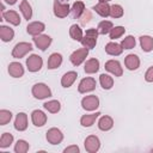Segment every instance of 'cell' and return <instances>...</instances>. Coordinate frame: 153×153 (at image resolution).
I'll return each instance as SVG.
<instances>
[{
  "label": "cell",
  "mask_w": 153,
  "mask_h": 153,
  "mask_svg": "<svg viewBox=\"0 0 153 153\" xmlns=\"http://www.w3.org/2000/svg\"><path fill=\"white\" fill-rule=\"evenodd\" d=\"M97 37H98V30L97 29L86 30V32L81 39L82 47L87 48V49H93L96 47V43H97Z\"/></svg>",
  "instance_id": "obj_1"
},
{
  "label": "cell",
  "mask_w": 153,
  "mask_h": 153,
  "mask_svg": "<svg viewBox=\"0 0 153 153\" xmlns=\"http://www.w3.org/2000/svg\"><path fill=\"white\" fill-rule=\"evenodd\" d=\"M32 96L36 98V99H44V98H48L51 96V90L43 82H38V84H35L32 86Z\"/></svg>",
  "instance_id": "obj_2"
},
{
  "label": "cell",
  "mask_w": 153,
  "mask_h": 153,
  "mask_svg": "<svg viewBox=\"0 0 153 153\" xmlns=\"http://www.w3.org/2000/svg\"><path fill=\"white\" fill-rule=\"evenodd\" d=\"M32 50V45L31 43L27 42H19L14 45L13 50H12V56L14 59H22L23 56H25L29 51Z\"/></svg>",
  "instance_id": "obj_3"
},
{
  "label": "cell",
  "mask_w": 153,
  "mask_h": 153,
  "mask_svg": "<svg viewBox=\"0 0 153 153\" xmlns=\"http://www.w3.org/2000/svg\"><path fill=\"white\" fill-rule=\"evenodd\" d=\"M87 55H88V49L87 48H80V49H76L75 51H73L71 54L69 60L74 66H80L86 60Z\"/></svg>",
  "instance_id": "obj_4"
},
{
  "label": "cell",
  "mask_w": 153,
  "mask_h": 153,
  "mask_svg": "<svg viewBox=\"0 0 153 153\" xmlns=\"http://www.w3.org/2000/svg\"><path fill=\"white\" fill-rule=\"evenodd\" d=\"M71 13V7L68 2H61L60 0L54 1V14L57 18H65Z\"/></svg>",
  "instance_id": "obj_5"
},
{
  "label": "cell",
  "mask_w": 153,
  "mask_h": 153,
  "mask_svg": "<svg viewBox=\"0 0 153 153\" xmlns=\"http://www.w3.org/2000/svg\"><path fill=\"white\" fill-rule=\"evenodd\" d=\"M81 106L86 111H93V110H96L99 106V99L94 94L86 96V97H84L81 99Z\"/></svg>",
  "instance_id": "obj_6"
},
{
  "label": "cell",
  "mask_w": 153,
  "mask_h": 153,
  "mask_svg": "<svg viewBox=\"0 0 153 153\" xmlns=\"http://www.w3.org/2000/svg\"><path fill=\"white\" fill-rule=\"evenodd\" d=\"M42 65H43V60L41 56L36 55V54H32L31 56L27 57L26 60V67L30 72H38L41 68H42Z\"/></svg>",
  "instance_id": "obj_7"
},
{
  "label": "cell",
  "mask_w": 153,
  "mask_h": 153,
  "mask_svg": "<svg viewBox=\"0 0 153 153\" xmlns=\"http://www.w3.org/2000/svg\"><path fill=\"white\" fill-rule=\"evenodd\" d=\"M85 149L88 153H96L100 147V141L96 135H90L85 139Z\"/></svg>",
  "instance_id": "obj_8"
},
{
  "label": "cell",
  "mask_w": 153,
  "mask_h": 153,
  "mask_svg": "<svg viewBox=\"0 0 153 153\" xmlns=\"http://www.w3.org/2000/svg\"><path fill=\"white\" fill-rule=\"evenodd\" d=\"M63 140V134L57 128H50L47 131V141L51 145H57Z\"/></svg>",
  "instance_id": "obj_9"
},
{
  "label": "cell",
  "mask_w": 153,
  "mask_h": 153,
  "mask_svg": "<svg viewBox=\"0 0 153 153\" xmlns=\"http://www.w3.org/2000/svg\"><path fill=\"white\" fill-rule=\"evenodd\" d=\"M96 88V80L93 78H84L81 79V81L79 82L78 86V91L80 93H86V92H91Z\"/></svg>",
  "instance_id": "obj_10"
},
{
  "label": "cell",
  "mask_w": 153,
  "mask_h": 153,
  "mask_svg": "<svg viewBox=\"0 0 153 153\" xmlns=\"http://www.w3.org/2000/svg\"><path fill=\"white\" fill-rule=\"evenodd\" d=\"M33 43L36 44V47L38 49H41L42 51H44L50 44H51V37L48 35H37L33 36Z\"/></svg>",
  "instance_id": "obj_11"
},
{
  "label": "cell",
  "mask_w": 153,
  "mask_h": 153,
  "mask_svg": "<svg viewBox=\"0 0 153 153\" xmlns=\"http://www.w3.org/2000/svg\"><path fill=\"white\" fill-rule=\"evenodd\" d=\"M105 69L114 74L115 76H121L123 74V69L121 67V63L117 60H109L105 62Z\"/></svg>",
  "instance_id": "obj_12"
},
{
  "label": "cell",
  "mask_w": 153,
  "mask_h": 153,
  "mask_svg": "<svg viewBox=\"0 0 153 153\" xmlns=\"http://www.w3.org/2000/svg\"><path fill=\"white\" fill-rule=\"evenodd\" d=\"M31 121L36 127H43L47 122V115L42 110H33L31 114Z\"/></svg>",
  "instance_id": "obj_13"
},
{
  "label": "cell",
  "mask_w": 153,
  "mask_h": 153,
  "mask_svg": "<svg viewBox=\"0 0 153 153\" xmlns=\"http://www.w3.org/2000/svg\"><path fill=\"white\" fill-rule=\"evenodd\" d=\"M45 29V25L42 22H32L26 26V31L31 36H37L41 35Z\"/></svg>",
  "instance_id": "obj_14"
},
{
  "label": "cell",
  "mask_w": 153,
  "mask_h": 153,
  "mask_svg": "<svg viewBox=\"0 0 153 153\" xmlns=\"http://www.w3.org/2000/svg\"><path fill=\"white\" fill-rule=\"evenodd\" d=\"M14 128L18 131H24L27 128V115L25 112H19L14 121Z\"/></svg>",
  "instance_id": "obj_15"
},
{
  "label": "cell",
  "mask_w": 153,
  "mask_h": 153,
  "mask_svg": "<svg viewBox=\"0 0 153 153\" xmlns=\"http://www.w3.org/2000/svg\"><path fill=\"white\" fill-rule=\"evenodd\" d=\"M124 65L126 67L129 69V71H135L139 68L140 66V59L137 57V55H134V54H129L126 56L124 59Z\"/></svg>",
  "instance_id": "obj_16"
},
{
  "label": "cell",
  "mask_w": 153,
  "mask_h": 153,
  "mask_svg": "<svg viewBox=\"0 0 153 153\" xmlns=\"http://www.w3.org/2000/svg\"><path fill=\"white\" fill-rule=\"evenodd\" d=\"M123 51V48L121 44L118 43H115V42H109L106 45H105V53L111 55V56H118L121 55Z\"/></svg>",
  "instance_id": "obj_17"
},
{
  "label": "cell",
  "mask_w": 153,
  "mask_h": 153,
  "mask_svg": "<svg viewBox=\"0 0 153 153\" xmlns=\"http://www.w3.org/2000/svg\"><path fill=\"white\" fill-rule=\"evenodd\" d=\"M2 19H5L6 22H8L12 25H19L20 24V17L16 11H7V12H2Z\"/></svg>",
  "instance_id": "obj_18"
},
{
  "label": "cell",
  "mask_w": 153,
  "mask_h": 153,
  "mask_svg": "<svg viewBox=\"0 0 153 153\" xmlns=\"http://www.w3.org/2000/svg\"><path fill=\"white\" fill-rule=\"evenodd\" d=\"M8 73L13 78H20L24 74V68L19 62H11L8 66Z\"/></svg>",
  "instance_id": "obj_19"
},
{
  "label": "cell",
  "mask_w": 153,
  "mask_h": 153,
  "mask_svg": "<svg viewBox=\"0 0 153 153\" xmlns=\"http://www.w3.org/2000/svg\"><path fill=\"white\" fill-rule=\"evenodd\" d=\"M76 76H78V74H76V72H74V71H69V72L65 73L63 76L61 78V85H62L63 87H66V88H67V87H71V86L73 85V82L75 81Z\"/></svg>",
  "instance_id": "obj_20"
},
{
  "label": "cell",
  "mask_w": 153,
  "mask_h": 153,
  "mask_svg": "<svg viewBox=\"0 0 153 153\" xmlns=\"http://www.w3.org/2000/svg\"><path fill=\"white\" fill-rule=\"evenodd\" d=\"M84 12H85V4H84L82 1H80V0L75 1V2L73 4L72 8H71V13H72L73 18L79 19V18L82 16Z\"/></svg>",
  "instance_id": "obj_21"
},
{
  "label": "cell",
  "mask_w": 153,
  "mask_h": 153,
  "mask_svg": "<svg viewBox=\"0 0 153 153\" xmlns=\"http://www.w3.org/2000/svg\"><path fill=\"white\" fill-rule=\"evenodd\" d=\"M93 11H96L100 17H108L110 16V6L108 2H98L92 7Z\"/></svg>",
  "instance_id": "obj_22"
},
{
  "label": "cell",
  "mask_w": 153,
  "mask_h": 153,
  "mask_svg": "<svg viewBox=\"0 0 153 153\" xmlns=\"http://www.w3.org/2000/svg\"><path fill=\"white\" fill-rule=\"evenodd\" d=\"M14 37V31L13 29L8 27V26H5V25H1L0 26V38L2 42H11Z\"/></svg>",
  "instance_id": "obj_23"
},
{
  "label": "cell",
  "mask_w": 153,
  "mask_h": 153,
  "mask_svg": "<svg viewBox=\"0 0 153 153\" xmlns=\"http://www.w3.org/2000/svg\"><path fill=\"white\" fill-rule=\"evenodd\" d=\"M62 63V56L59 53H53L48 59V69H55Z\"/></svg>",
  "instance_id": "obj_24"
},
{
  "label": "cell",
  "mask_w": 153,
  "mask_h": 153,
  "mask_svg": "<svg viewBox=\"0 0 153 153\" xmlns=\"http://www.w3.org/2000/svg\"><path fill=\"white\" fill-rule=\"evenodd\" d=\"M114 127V120L110 117V116H102L98 121V128L103 131H106V130H110L111 128Z\"/></svg>",
  "instance_id": "obj_25"
},
{
  "label": "cell",
  "mask_w": 153,
  "mask_h": 153,
  "mask_svg": "<svg viewBox=\"0 0 153 153\" xmlns=\"http://www.w3.org/2000/svg\"><path fill=\"white\" fill-rule=\"evenodd\" d=\"M84 69H85V72L87 74H93V73L98 72V69H99V61L97 59H90V60H87L86 63H85Z\"/></svg>",
  "instance_id": "obj_26"
},
{
  "label": "cell",
  "mask_w": 153,
  "mask_h": 153,
  "mask_svg": "<svg viewBox=\"0 0 153 153\" xmlns=\"http://www.w3.org/2000/svg\"><path fill=\"white\" fill-rule=\"evenodd\" d=\"M140 44H141V48L143 51L148 53L151 50H153V37L151 36H141L140 37Z\"/></svg>",
  "instance_id": "obj_27"
},
{
  "label": "cell",
  "mask_w": 153,
  "mask_h": 153,
  "mask_svg": "<svg viewBox=\"0 0 153 153\" xmlns=\"http://www.w3.org/2000/svg\"><path fill=\"white\" fill-rule=\"evenodd\" d=\"M100 115V112H96V114H90V115H84L80 118V124L82 127H91L94 121L98 118V116Z\"/></svg>",
  "instance_id": "obj_28"
},
{
  "label": "cell",
  "mask_w": 153,
  "mask_h": 153,
  "mask_svg": "<svg viewBox=\"0 0 153 153\" xmlns=\"http://www.w3.org/2000/svg\"><path fill=\"white\" fill-rule=\"evenodd\" d=\"M69 36L74 39V41H78V42H81L84 35H82V30L79 25L76 24H73L71 27H69Z\"/></svg>",
  "instance_id": "obj_29"
},
{
  "label": "cell",
  "mask_w": 153,
  "mask_h": 153,
  "mask_svg": "<svg viewBox=\"0 0 153 153\" xmlns=\"http://www.w3.org/2000/svg\"><path fill=\"white\" fill-rule=\"evenodd\" d=\"M19 10H20V12L23 13V16H24V18L26 20L31 19V17H32V10H31V6H30V4H29L27 0H22V2L19 5Z\"/></svg>",
  "instance_id": "obj_30"
},
{
  "label": "cell",
  "mask_w": 153,
  "mask_h": 153,
  "mask_svg": "<svg viewBox=\"0 0 153 153\" xmlns=\"http://www.w3.org/2000/svg\"><path fill=\"white\" fill-rule=\"evenodd\" d=\"M114 27L112 23L110 20H102L98 26H97V30H98V33L100 35H106V33H110L111 29Z\"/></svg>",
  "instance_id": "obj_31"
},
{
  "label": "cell",
  "mask_w": 153,
  "mask_h": 153,
  "mask_svg": "<svg viewBox=\"0 0 153 153\" xmlns=\"http://www.w3.org/2000/svg\"><path fill=\"white\" fill-rule=\"evenodd\" d=\"M99 82L104 90H110L114 86V79L108 74H100L99 75Z\"/></svg>",
  "instance_id": "obj_32"
},
{
  "label": "cell",
  "mask_w": 153,
  "mask_h": 153,
  "mask_svg": "<svg viewBox=\"0 0 153 153\" xmlns=\"http://www.w3.org/2000/svg\"><path fill=\"white\" fill-rule=\"evenodd\" d=\"M43 106H44L45 110H48L51 114H56L61 109V104H60L59 100H49V102H45L43 104Z\"/></svg>",
  "instance_id": "obj_33"
},
{
  "label": "cell",
  "mask_w": 153,
  "mask_h": 153,
  "mask_svg": "<svg viewBox=\"0 0 153 153\" xmlns=\"http://www.w3.org/2000/svg\"><path fill=\"white\" fill-rule=\"evenodd\" d=\"M12 142H13V135L10 133H4L0 137V148H6L11 146Z\"/></svg>",
  "instance_id": "obj_34"
},
{
  "label": "cell",
  "mask_w": 153,
  "mask_h": 153,
  "mask_svg": "<svg viewBox=\"0 0 153 153\" xmlns=\"http://www.w3.org/2000/svg\"><path fill=\"white\" fill-rule=\"evenodd\" d=\"M135 44H136V41L131 35L124 37L122 39V42H121V45H122L123 49H133L135 47Z\"/></svg>",
  "instance_id": "obj_35"
},
{
  "label": "cell",
  "mask_w": 153,
  "mask_h": 153,
  "mask_svg": "<svg viewBox=\"0 0 153 153\" xmlns=\"http://www.w3.org/2000/svg\"><path fill=\"white\" fill-rule=\"evenodd\" d=\"M29 148H30V146L25 140H18L14 146L16 153H26L29 151Z\"/></svg>",
  "instance_id": "obj_36"
},
{
  "label": "cell",
  "mask_w": 153,
  "mask_h": 153,
  "mask_svg": "<svg viewBox=\"0 0 153 153\" xmlns=\"http://www.w3.org/2000/svg\"><path fill=\"white\" fill-rule=\"evenodd\" d=\"M110 16L112 18H121L123 16V7L117 4L110 6Z\"/></svg>",
  "instance_id": "obj_37"
},
{
  "label": "cell",
  "mask_w": 153,
  "mask_h": 153,
  "mask_svg": "<svg viewBox=\"0 0 153 153\" xmlns=\"http://www.w3.org/2000/svg\"><path fill=\"white\" fill-rule=\"evenodd\" d=\"M12 118V112L8 110H0V126H5L7 124Z\"/></svg>",
  "instance_id": "obj_38"
},
{
  "label": "cell",
  "mask_w": 153,
  "mask_h": 153,
  "mask_svg": "<svg viewBox=\"0 0 153 153\" xmlns=\"http://www.w3.org/2000/svg\"><path fill=\"white\" fill-rule=\"evenodd\" d=\"M124 32H126V29H124L123 26H115V27H112L111 31H110V38H111V39L120 38Z\"/></svg>",
  "instance_id": "obj_39"
},
{
  "label": "cell",
  "mask_w": 153,
  "mask_h": 153,
  "mask_svg": "<svg viewBox=\"0 0 153 153\" xmlns=\"http://www.w3.org/2000/svg\"><path fill=\"white\" fill-rule=\"evenodd\" d=\"M91 18H92L91 12H90L88 10H85V12L82 13V16L79 18V19H80V24H81V25H86V24L90 22Z\"/></svg>",
  "instance_id": "obj_40"
},
{
  "label": "cell",
  "mask_w": 153,
  "mask_h": 153,
  "mask_svg": "<svg viewBox=\"0 0 153 153\" xmlns=\"http://www.w3.org/2000/svg\"><path fill=\"white\" fill-rule=\"evenodd\" d=\"M145 80L148 82H153V66L149 67L145 73Z\"/></svg>",
  "instance_id": "obj_41"
},
{
  "label": "cell",
  "mask_w": 153,
  "mask_h": 153,
  "mask_svg": "<svg viewBox=\"0 0 153 153\" xmlns=\"http://www.w3.org/2000/svg\"><path fill=\"white\" fill-rule=\"evenodd\" d=\"M63 152H65V153H79L80 149H79V147H78L76 145H73V146L66 147V148L63 149Z\"/></svg>",
  "instance_id": "obj_42"
},
{
  "label": "cell",
  "mask_w": 153,
  "mask_h": 153,
  "mask_svg": "<svg viewBox=\"0 0 153 153\" xmlns=\"http://www.w3.org/2000/svg\"><path fill=\"white\" fill-rule=\"evenodd\" d=\"M5 1H6L8 5H14V4L17 2V0H5Z\"/></svg>",
  "instance_id": "obj_43"
},
{
  "label": "cell",
  "mask_w": 153,
  "mask_h": 153,
  "mask_svg": "<svg viewBox=\"0 0 153 153\" xmlns=\"http://www.w3.org/2000/svg\"><path fill=\"white\" fill-rule=\"evenodd\" d=\"M99 1H100V2H109L110 0H99Z\"/></svg>",
  "instance_id": "obj_44"
},
{
  "label": "cell",
  "mask_w": 153,
  "mask_h": 153,
  "mask_svg": "<svg viewBox=\"0 0 153 153\" xmlns=\"http://www.w3.org/2000/svg\"><path fill=\"white\" fill-rule=\"evenodd\" d=\"M152 152H153V148H152Z\"/></svg>",
  "instance_id": "obj_45"
}]
</instances>
